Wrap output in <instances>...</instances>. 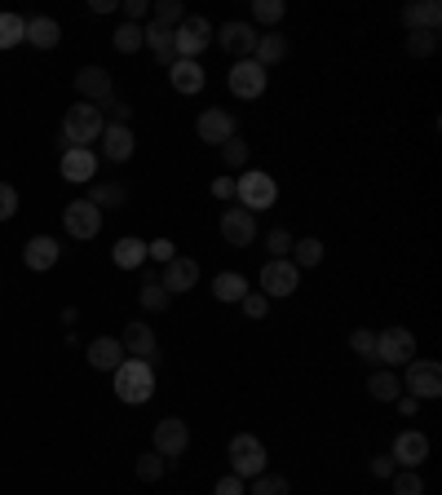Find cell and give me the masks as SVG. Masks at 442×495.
Listing matches in <instances>:
<instances>
[{
	"label": "cell",
	"instance_id": "obj_1",
	"mask_svg": "<svg viewBox=\"0 0 442 495\" xmlns=\"http://www.w3.org/2000/svg\"><path fill=\"white\" fill-rule=\"evenodd\" d=\"M102 128H107V115L102 107H93V102H75V107H66L62 115V133H57V142H66V151H93V142L102 137Z\"/></svg>",
	"mask_w": 442,
	"mask_h": 495
},
{
	"label": "cell",
	"instance_id": "obj_2",
	"mask_svg": "<svg viewBox=\"0 0 442 495\" xmlns=\"http://www.w3.org/2000/svg\"><path fill=\"white\" fill-rule=\"evenodd\" d=\"M110 385H115V398L128 402V407H142L155 398V367L142 363V358H124L115 372H110Z\"/></svg>",
	"mask_w": 442,
	"mask_h": 495
},
{
	"label": "cell",
	"instance_id": "obj_3",
	"mask_svg": "<svg viewBox=\"0 0 442 495\" xmlns=\"http://www.w3.org/2000/svg\"><path fill=\"white\" fill-rule=\"evenodd\" d=\"M234 181H239V190H234V204H239V208H248L252 217L278 204V181H275V172H266V168H243Z\"/></svg>",
	"mask_w": 442,
	"mask_h": 495
},
{
	"label": "cell",
	"instance_id": "obj_4",
	"mask_svg": "<svg viewBox=\"0 0 442 495\" xmlns=\"http://www.w3.org/2000/svg\"><path fill=\"white\" fill-rule=\"evenodd\" d=\"M225 455H230V473L243 478V482L248 478H261L266 473V460H270L266 455V442L257 438V434H234L230 446H225Z\"/></svg>",
	"mask_w": 442,
	"mask_h": 495
},
{
	"label": "cell",
	"instance_id": "obj_5",
	"mask_svg": "<svg viewBox=\"0 0 442 495\" xmlns=\"http://www.w3.org/2000/svg\"><path fill=\"white\" fill-rule=\"evenodd\" d=\"M213 45V22L204 13H186L177 27H172V57H190L199 62V54Z\"/></svg>",
	"mask_w": 442,
	"mask_h": 495
},
{
	"label": "cell",
	"instance_id": "obj_6",
	"mask_svg": "<svg viewBox=\"0 0 442 495\" xmlns=\"http://www.w3.org/2000/svg\"><path fill=\"white\" fill-rule=\"evenodd\" d=\"M398 381H402V389H407L411 398L434 402V398H442V363H434V358H411Z\"/></svg>",
	"mask_w": 442,
	"mask_h": 495
},
{
	"label": "cell",
	"instance_id": "obj_7",
	"mask_svg": "<svg viewBox=\"0 0 442 495\" xmlns=\"http://www.w3.org/2000/svg\"><path fill=\"white\" fill-rule=\"evenodd\" d=\"M266 84H270V71L257 66L252 57H239V62L230 66V75H225V89H230L239 102H257V98L266 93Z\"/></svg>",
	"mask_w": 442,
	"mask_h": 495
},
{
	"label": "cell",
	"instance_id": "obj_8",
	"mask_svg": "<svg viewBox=\"0 0 442 495\" xmlns=\"http://www.w3.org/2000/svg\"><path fill=\"white\" fill-rule=\"evenodd\" d=\"M301 287V270L287 261V257H270L266 266H261V275H257V292L261 296H270V301H283V296H292Z\"/></svg>",
	"mask_w": 442,
	"mask_h": 495
},
{
	"label": "cell",
	"instance_id": "obj_9",
	"mask_svg": "<svg viewBox=\"0 0 442 495\" xmlns=\"http://www.w3.org/2000/svg\"><path fill=\"white\" fill-rule=\"evenodd\" d=\"M411 358H416V336L407 328L376 331V363L381 367H407Z\"/></svg>",
	"mask_w": 442,
	"mask_h": 495
},
{
	"label": "cell",
	"instance_id": "obj_10",
	"mask_svg": "<svg viewBox=\"0 0 442 495\" xmlns=\"http://www.w3.org/2000/svg\"><path fill=\"white\" fill-rule=\"evenodd\" d=\"M151 451H160L168 464H177V455H186V446H190V425L181 420V416H164L160 425H155V434H151Z\"/></svg>",
	"mask_w": 442,
	"mask_h": 495
},
{
	"label": "cell",
	"instance_id": "obj_11",
	"mask_svg": "<svg viewBox=\"0 0 442 495\" xmlns=\"http://www.w3.org/2000/svg\"><path fill=\"white\" fill-rule=\"evenodd\" d=\"M257 36H261V31H257L252 22H239V18H230V22L213 27V40H217L221 49L234 57V62H239V57H252V49H257Z\"/></svg>",
	"mask_w": 442,
	"mask_h": 495
},
{
	"label": "cell",
	"instance_id": "obj_12",
	"mask_svg": "<svg viewBox=\"0 0 442 495\" xmlns=\"http://www.w3.org/2000/svg\"><path fill=\"white\" fill-rule=\"evenodd\" d=\"M195 133H199V142H204V146H221V142L239 137V119H234V110L208 107L199 119H195Z\"/></svg>",
	"mask_w": 442,
	"mask_h": 495
},
{
	"label": "cell",
	"instance_id": "obj_13",
	"mask_svg": "<svg viewBox=\"0 0 442 495\" xmlns=\"http://www.w3.org/2000/svg\"><path fill=\"white\" fill-rule=\"evenodd\" d=\"M62 225L71 239H98L102 234V208H93L89 199H71L62 208Z\"/></svg>",
	"mask_w": 442,
	"mask_h": 495
},
{
	"label": "cell",
	"instance_id": "obj_14",
	"mask_svg": "<svg viewBox=\"0 0 442 495\" xmlns=\"http://www.w3.org/2000/svg\"><path fill=\"white\" fill-rule=\"evenodd\" d=\"M75 93H80V102L107 107L110 98H115V80H110L107 66H80L75 71Z\"/></svg>",
	"mask_w": 442,
	"mask_h": 495
},
{
	"label": "cell",
	"instance_id": "obj_15",
	"mask_svg": "<svg viewBox=\"0 0 442 495\" xmlns=\"http://www.w3.org/2000/svg\"><path fill=\"white\" fill-rule=\"evenodd\" d=\"M119 345H124V354L128 358H142V363H151V367H160L164 358L155 354V328L151 323H142V319H128V328L119 331Z\"/></svg>",
	"mask_w": 442,
	"mask_h": 495
},
{
	"label": "cell",
	"instance_id": "obj_16",
	"mask_svg": "<svg viewBox=\"0 0 442 495\" xmlns=\"http://www.w3.org/2000/svg\"><path fill=\"white\" fill-rule=\"evenodd\" d=\"M221 239L230 243V248H248V243H257V217L248 213V208H239V204H230L217 221Z\"/></svg>",
	"mask_w": 442,
	"mask_h": 495
},
{
	"label": "cell",
	"instance_id": "obj_17",
	"mask_svg": "<svg viewBox=\"0 0 442 495\" xmlns=\"http://www.w3.org/2000/svg\"><path fill=\"white\" fill-rule=\"evenodd\" d=\"M57 261H62V243H57L54 234H36V239L22 243V266L31 275H49Z\"/></svg>",
	"mask_w": 442,
	"mask_h": 495
},
{
	"label": "cell",
	"instance_id": "obj_18",
	"mask_svg": "<svg viewBox=\"0 0 442 495\" xmlns=\"http://www.w3.org/2000/svg\"><path fill=\"white\" fill-rule=\"evenodd\" d=\"M57 172H62V181H71V186H93L98 181V155L93 151H62V160H57Z\"/></svg>",
	"mask_w": 442,
	"mask_h": 495
},
{
	"label": "cell",
	"instance_id": "obj_19",
	"mask_svg": "<svg viewBox=\"0 0 442 495\" xmlns=\"http://www.w3.org/2000/svg\"><path fill=\"white\" fill-rule=\"evenodd\" d=\"M195 283H199V261H195V257H181V252H177L164 270H160V287H164L168 296H181V292H190Z\"/></svg>",
	"mask_w": 442,
	"mask_h": 495
},
{
	"label": "cell",
	"instance_id": "obj_20",
	"mask_svg": "<svg viewBox=\"0 0 442 495\" xmlns=\"http://www.w3.org/2000/svg\"><path fill=\"white\" fill-rule=\"evenodd\" d=\"M393 464L398 469H420L425 460H429V438L420 434V429H402L398 438H393Z\"/></svg>",
	"mask_w": 442,
	"mask_h": 495
},
{
	"label": "cell",
	"instance_id": "obj_21",
	"mask_svg": "<svg viewBox=\"0 0 442 495\" xmlns=\"http://www.w3.org/2000/svg\"><path fill=\"white\" fill-rule=\"evenodd\" d=\"M168 84H172V93H181V98H195V93H204V84H208V71H204L199 62H190V57H177V62L168 66Z\"/></svg>",
	"mask_w": 442,
	"mask_h": 495
},
{
	"label": "cell",
	"instance_id": "obj_22",
	"mask_svg": "<svg viewBox=\"0 0 442 495\" xmlns=\"http://www.w3.org/2000/svg\"><path fill=\"white\" fill-rule=\"evenodd\" d=\"M98 142H102V155H107L110 164H128V160H133V151H137V137H133V128H128V124H107Z\"/></svg>",
	"mask_w": 442,
	"mask_h": 495
},
{
	"label": "cell",
	"instance_id": "obj_23",
	"mask_svg": "<svg viewBox=\"0 0 442 495\" xmlns=\"http://www.w3.org/2000/svg\"><path fill=\"white\" fill-rule=\"evenodd\" d=\"M402 27L407 31H438L442 27V4L438 0H411V4H402Z\"/></svg>",
	"mask_w": 442,
	"mask_h": 495
},
{
	"label": "cell",
	"instance_id": "obj_24",
	"mask_svg": "<svg viewBox=\"0 0 442 495\" xmlns=\"http://www.w3.org/2000/svg\"><path fill=\"white\" fill-rule=\"evenodd\" d=\"M89 367L93 372H115L128 354H124V345H119V336H98V340H89Z\"/></svg>",
	"mask_w": 442,
	"mask_h": 495
},
{
	"label": "cell",
	"instance_id": "obj_25",
	"mask_svg": "<svg viewBox=\"0 0 442 495\" xmlns=\"http://www.w3.org/2000/svg\"><path fill=\"white\" fill-rule=\"evenodd\" d=\"M142 45L155 54L160 66H172V62H177V57H172V27L155 22V18H146V22H142Z\"/></svg>",
	"mask_w": 442,
	"mask_h": 495
},
{
	"label": "cell",
	"instance_id": "obj_26",
	"mask_svg": "<svg viewBox=\"0 0 442 495\" xmlns=\"http://www.w3.org/2000/svg\"><path fill=\"white\" fill-rule=\"evenodd\" d=\"M110 261H115L119 270H142V266H146V239H137V234H124V239H115V248H110Z\"/></svg>",
	"mask_w": 442,
	"mask_h": 495
},
{
	"label": "cell",
	"instance_id": "obj_27",
	"mask_svg": "<svg viewBox=\"0 0 442 495\" xmlns=\"http://www.w3.org/2000/svg\"><path fill=\"white\" fill-rule=\"evenodd\" d=\"M287 54H292V45H287V36H283V31H266V36H257V49H252V62L270 71V66H278V62H283V57H287Z\"/></svg>",
	"mask_w": 442,
	"mask_h": 495
},
{
	"label": "cell",
	"instance_id": "obj_28",
	"mask_svg": "<svg viewBox=\"0 0 442 495\" xmlns=\"http://www.w3.org/2000/svg\"><path fill=\"white\" fill-rule=\"evenodd\" d=\"M57 40H62V27H57L54 18H27V45L31 49H57Z\"/></svg>",
	"mask_w": 442,
	"mask_h": 495
},
{
	"label": "cell",
	"instance_id": "obj_29",
	"mask_svg": "<svg viewBox=\"0 0 442 495\" xmlns=\"http://www.w3.org/2000/svg\"><path fill=\"white\" fill-rule=\"evenodd\" d=\"M248 292H252V287H248V278L239 275V270H221V275L213 278V296L225 301V305H239Z\"/></svg>",
	"mask_w": 442,
	"mask_h": 495
},
{
	"label": "cell",
	"instance_id": "obj_30",
	"mask_svg": "<svg viewBox=\"0 0 442 495\" xmlns=\"http://www.w3.org/2000/svg\"><path fill=\"white\" fill-rule=\"evenodd\" d=\"M287 261H292L296 270H314V266L323 261V239H314V234H305V239H292V252H287Z\"/></svg>",
	"mask_w": 442,
	"mask_h": 495
},
{
	"label": "cell",
	"instance_id": "obj_31",
	"mask_svg": "<svg viewBox=\"0 0 442 495\" xmlns=\"http://www.w3.org/2000/svg\"><path fill=\"white\" fill-rule=\"evenodd\" d=\"M84 199H89L93 208H102V213H107V208H124V204H128V190H124L119 181H93Z\"/></svg>",
	"mask_w": 442,
	"mask_h": 495
},
{
	"label": "cell",
	"instance_id": "obj_32",
	"mask_svg": "<svg viewBox=\"0 0 442 495\" xmlns=\"http://www.w3.org/2000/svg\"><path fill=\"white\" fill-rule=\"evenodd\" d=\"M168 469H172V464H168L160 451H142V455L133 460V473H137V482H160Z\"/></svg>",
	"mask_w": 442,
	"mask_h": 495
},
{
	"label": "cell",
	"instance_id": "obj_33",
	"mask_svg": "<svg viewBox=\"0 0 442 495\" xmlns=\"http://www.w3.org/2000/svg\"><path fill=\"white\" fill-rule=\"evenodd\" d=\"M367 393H372L376 402H393V398L402 393V381H398L389 367H381V372H372V376H367Z\"/></svg>",
	"mask_w": 442,
	"mask_h": 495
},
{
	"label": "cell",
	"instance_id": "obj_34",
	"mask_svg": "<svg viewBox=\"0 0 442 495\" xmlns=\"http://www.w3.org/2000/svg\"><path fill=\"white\" fill-rule=\"evenodd\" d=\"M137 301H142V310H146V314H164L172 296L160 287V275H146V278H142V296H137Z\"/></svg>",
	"mask_w": 442,
	"mask_h": 495
},
{
	"label": "cell",
	"instance_id": "obj_35",
	"mask_svg": "<svg viewBox=\"0 0 442 495\" xmlns=\"http://www.w3.org/2000/svg\"><path fill=\"white\" fill-rule=\"evenodd\" d=\"M283 13H287L283 0H252V27H270V31H278Z\"/></svg>",
	"mask_w": 442,
	"mask_h": 495
},
{
	"label": "cell",
	"instance_id": "obj_36",
	"mask_svg": "<svg viewBox=\"0 0 442 495\" xmlns=\"http://www.w3.org/2000/svg\"><path fill=\"white\" fill-rule=\"evenodd\" d=\"M110 45H115V54H137V49H146L137 22H119V27L110 31Z\"/></svg>",
	"mask_w": 442,
	"mask_h": 495
},
{
	"label": "cell",
	"instance_id": "obj_37",
	"mask_svg": "<svg viewBox=\"0 0 442 495\" xmlns=\"http://www.w3.org/2000/svg\"><path fill=\"white\" fill-rule=\"evenodd\" d=\"M27 40V18L22 13H0V49H13Z\"/></svg>",
	"mask_w": 442,
	"mask_h": 495
},
{
	"label": "cell",
	"instance_id": "obj_38",
	"mask_svg": "<svg viewBox=\"0 0 442 495\" xmlns=\"http://www.w3.org/2000/svg\"><path fill=\"white\" fill-rule=\"evenodd\" d=\"M221 164L230 168V172H243L248 168V142L243 137H230V142H221Z\"/></svg>",
	"mask_w": 442,
	"mask_h": 495
},
{
	"label": "cell",
	"instance_id": "obj_39",
	"mask_svg": "<svg viewBox=\"0 0 442 495\" xmlns=\"http://www.w3.org/2000/svg\"><path fill=\"white\" fill-rule=\"evenodd\" d=\"M389 487H393V495H425V478H420V469H398L389 478Z\"/></svg>",
	"mask_w": 442,
	"mask_h": 495
},
{
	"label": "cell",
	"instance_id": "obj_40",
	"mask_svg": "<svg viewBox=\"0 0 442 495\" xmlns=\"http://www.w3.org/2000/svg\"><path fill=\"white\" fill-rule=\"evenodd\" d=\"M349 349H354L363 363H376V331H372V328H354V331H349Z\"/></svg>",
	"mask_w": 442,
	"mask_h": 495
},
{
	"label": "cell",
	"instance_id": "obj_41",
	"mask_svg": "<svg viewBox=\"0 0 442 495\" xmlns=\"http://www.w3.org/2000/svg\"><path fill=\"white\" fill-rule=\"evenodd\" d=\"M407 54L411 57H434L438 54V31H407Z\"/></svg>",
	"mask_w": 442,
	"mask_h": 495
},
{
	"label": "cell",
	"instance_id": "obj_42",
	"mask_svg": "<svg viewBox=\"0 0 442 495\" xmlns=\"http://www.w3.org/2000/svg\"><path fill=\"white\" fill-rule=\"evenodd\" d=\"M151 18L164 22V27H177L186 18V4L181 0H151Z\"/></svg>",
	"mask_w": 442,
	"mask_h": 495
},
{
	"label": "cell",
	"instance_id": "obj_43",
	"mask_svg": "<svg viewBox=\"0 0 442 495\" xmlns=\"http://www.w3.org/2000/svg\"><path fill=\"white\" fill-rule=\"evenodd\" d=\"M248 495H292V487H287L283 473H261V478H252V491Z\"/></svg>",
	"mask_w": 442,
	"mask_h": 495
},
{
	"label": "cell",
	"instance_id": "obj_44",
	"mask_svg": "<svg viewBox=\"0 0 442 495\" xmlns=\"http://www.w3.org/2000/svg\"><path fill=\"white\" fill-rule=\"evenodd\" d=\"M239 310H243V319H266V314H270V296H261V292H248V296L239 301Z\"/></svg>",
	"mask_w": 442,
	"mask_h": 495
},
{
	"label": "cell",
	"instance_id": "obj_45",
	"mask_svg": "<svg viewBox=\"0 0 442 495\" xmlns=\"http://www.w3.org/2000/svg\"><path fill=\"white\" fill-rule=\"evenodd\" d=\"M266 248H270V257H287L292 252V230H283V225H275L270 234H266Z\"/></svg>",
	"mask_w": 442,
	"mask_h": 495
},
{
	"label": "cell",
	"instance_id": "obj_46",
	"mask_svg": "<svg viewBox=\"0 0 442 495\" xmlns=\"http://www.w3.org/2000/svg\"><path fill=\"white\" fill-rule=\"evenodd\" d=\"M172 257H177V243H172V239H151V243H146V261H160V266H168Z\"/></svg>",
	"mask_w": 442,
	"mask_h": 495
},
{
	"label": "cell",
	"instance_id": "obj_47",
	"mask_svg": "<svg viewBox=\"0 0 442 495\" xmlns=\"http://www.w3.org/2000/svg\"><path fill=\"white\" fill-rule=\"evenodd\" d=\"M102 115H107V124H128L133 128V107L124 98H110L107 107H102Z\"/></svg>",
	"mask_w": 442,
	"mask_h": 495
},
{
	"label": "cell",
	"instance_id": "obj_48",
	"mask_svg": "<svg viewBox=\"0 0 442 495\" xmlns=\"http://www.w3.org/2000/svg\"><path fill=\"white\" fill-rule=\"evenodd\" d=\"M119 13H124L128 22H137V27H142V22L151 18V0H119Z\"/></svg>",
	"mask_w": 442,
	"mask_h": 495
},
{
	"label": "cell",
	"instance_id": "obj_49",
	"mask_svg": "<svg viewBox=\"0 0 442 495\" xmlns=\"http://www.w3.org/2000/svg\"><path fill=\"white\" fill-rule=\"evenodd\" d=\"M18 213V186L13 181H0V221H9Z\"/></svg>",
	"mask_w": 442,
	"mask_h": 495
},
{
	"label": "cell",
	"instance_id": "obj_50",
	"mask_svg": "<svg viewBox=\"0 0 442 495\" xmlns=\"http://www.w3.org/2000/svg\"><path fill=\"white\" fill-rule=\"evenodd\" d=\"M367 469H372V478H381V482H389V478L398 473L393 455H372V464H367Z\"/></svg>",
	"mask_w": 442,
	"mask_h": 495
},
{
	"label": "cell",
	"instance_id": "obj_51",
	"mask_svg": "<svg viewBox=\"0 0 442 495\" xmlns=\"http://www.w3.org/2000/svg\"><path fill=\"white\" fill-rule=\"evenodd\" d=\"M213 495H248V482H243V478H234V473H225V478H217Z\"/></svg>",
	"mask_w": 442,
	"mask_h": 495
},
{
	"label": "cell",
	"instance_id": "obj_52",
	"mask_svg": "<svg viewBox=\"0 0 442 495\" xmlns=\"http://www.w3.org/2000/svg\"><path fill=\"white\" fill-rule=\"evenodd\" d=\"M234 190H239L234 177H217V181H213V199H234Z\"/></svg>",
	"mask_w": 442,
	"mask_h": 495
},
{
	"label": "cell",
	"instance_id": "obj_53",
	"mask_svg": "<svg viewBox=\"0 0 442 495\" xmlns=\"http://www.w3.org/2000/svg\"><path fill=\"white\" fill-rule=\"evenodd\" d=\"M393 407H398V416H416V411H420V398H411V393H398V398H393Z\"/></svg>",
	"mask_w": 442,
	"mask_h": 495
},
{
	"label": "cell",
	"instance_id": "obj_54",
	"mask_svg": "<svg viewBox=\"0 0 442 495\" xmlns=\"http://www.w3.org/2000/svg\"><path fill=\"white\" fill-rule=\"evenodd\" d=\"M89 9L93 13H110V9H119V0H89Z\"/></svg>",
	"mask_w": 442,
	"mask_h": 495
}]
</instances>
